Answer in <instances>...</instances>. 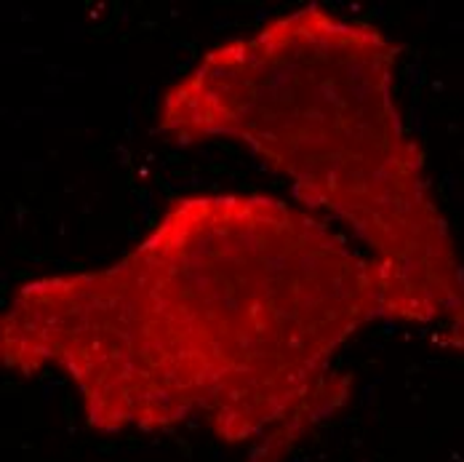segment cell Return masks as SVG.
Masks as SVG:
<instances>
[{
	"mask_svg": "<svg viewBox=\"0 0 464 462\" xmlns=\"http://www.w3.org/2000/svg\"><path fill=\"white\" fill-rule=\"evenodd\" d=\"M384 319L372 260L276 198L189 195L107 268L24 283L5 369H59L102 433L203 417L265 438L344 374L334 353Z\"/></svg>",
	"mask_w": 464,
	"mask_h": 462,
	"instance_id": "6da1fadb",
	"label": "cell"
},
{
	"mask_svg": "<svg viewBox=\"0 0 464 462\" xmlns=\"http://www.w3.org/2000/svg\"><path fill=\"white\" fill-rule=\"evenodd\" d=\"M398 48L324 5L211 48L160 104L182 144L232 139L369 249L384 319L464 350V270L395 102Z\"/></svg>",
	"mask_w": 464,
	"mask_h": 462,
	"instance_id": "7a4b0ae2",
	"label": "cell"
},
{
	"mask_svg": "<svg viewBox=\"0 0 464 462\" xmlns=\"http://www.w3.org/2000/svg\"><path fill=\"white\" fill-rule=\"evenodd\" d=\"M350 385H353V379L350 377H344V379H339L331 390H325L321 398H315L310 407H304L302 412L296 417H291L288 422H283L280 428H276L270 436H265L262 438V444L251 452V457L248 462H280L299 441H302V436L310 430V428H315L324 417H331L344 401H347V393H350Z\"/></svg>",
	"mask_w": 464,
	"mask_h": 462,
	"instance_id": "3957f363",
	"label": "cell"
}]
</instances>
